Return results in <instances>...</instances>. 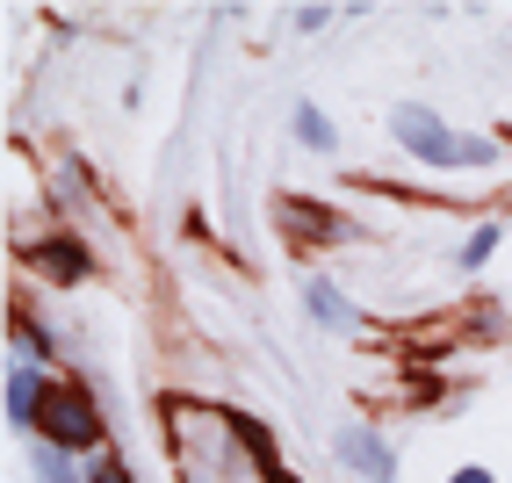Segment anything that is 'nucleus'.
Returning <instances> with one entry per match:
<instances>
[{"mask_svg": "<svg viewBox=\"0 0 512 483\" xmlns=\"http://www.w3.org/2000/svg\"><path fill=\"white\" fill-rule=\"evenodd\" d=\"M44 397H51V390H44L37 368H15V375H8V419H15V426H37V419H44Z\"/></svg>", "mask_w": 512, "mask_h": 483, "instance_id": "nucleus-4", "label": "nucleus"}, {"mask_svg": "<svg viewBox=\"0 0 512 483\" xmlns=\"http://www.w3.org/2000/svg\"><path fill=\"white\" fill-rule=\"evenodd\" d=\"M37 426H44L51 447H94V440H101V419H94V404H87L80 390H51Z\"/></svg>", "mask_w": 512, "mask_h": 483, "instance_id": "nucleus-1", "label": "nucleus"}, {"mask_svg": "<svg viewBox=\"0 0 512 483\" xmlns=\"http://www.w3.org/2000/svg\"><path fill=\"white\" fill-rule=\"evenodd\" d=\"M390 130H397V145H404V152H419V166H455V145H462V137L440 130L433 109H397Z\"/></svg>", "mask_w": 512, "mask_h": 483, "instance_id": "nucleus-2", "label": "nucleus"}, {"mask_svg": "<svg viewBox=\"0 0 512 483\" xmlns=\"http://www.w3.org/2000/svg\"><path fill=\"white\" fill-rule=\"evenodd\" d=\"M491 253H498V231H476V238H469V246H462V267H484Z\"/></svg>", "mask_w": 512, "mask_h": 483, "instance_id": "nucleus-10", "label": "nucleus"}, {"mask_svg": "<svg viewBox=\"0 0 512 483\" xmlns=\"http://www.w3.org/2000/svg\"><path fill=\"white\" fill-rule=\"evenodd\" d=\"M296 137H303L311 152H332V123H325L318 109H296Z\"/></svg>", "mask_w": 512, "mask_h": 483, "instance_id": "nucleus-7", "label": "nucleus"}, {"mask_svg": "<svg viewBox=\"0 0 512 483\" xmlns=\"http://www.w3.org/2000/svg\"><path fill=\"white\" fill-rule=\"evenodd\" d=\"M303 296H311V310H318V318H325V325H361V310H354L347 296H339L332 282H311V289H303Z\"/></svg>", "mask_w": 512, "mask_h": 483, "instance_id": "nucleus-5", "label": "nucleus"}, {"mask_svg": "<svg viewBox=\"0 0 512 483\" xmlns=\"http://www.w3.org/2000/svg\"><path fill=\"white\" fill-rule=\"evenodd\" d=\"M491 159H498L491 137H462V145H455V166H491Z\"/></svg>", "mask_w": 512, "mask_h": 483, "instance_id": "nucleus-8", "label": "nucleus"}, {"mask_svg": "<svg viewBox=\"0 0 512 483\" xmlns=\"http://www.w3.org/2000/svg\"><path fill=\"white\" fill-rule=\"evenodd\" d=\"M455 483H491V476H484V469H462V476H455Z\"/></svg>", "mask_w": 512, "mask_h": 483, "instance_id": "nucleus-12", "label": "nucleus"}, {"mask_svg": "<svg viewBox=\"0 0 512 483\" xmlns=\"http://www.w3.org/2000/svg\"><path fill=\"white\" fill-rule=\"evenodd\" d=\"M37 476H44V483H73V469H65V447H37Z\"/></svg>", "mask_w": 512, "mask_h": 483, "instance_id": "nucleus-9", "label": "nucleus"}, {"mask_svg": "<svg viewBox=\"0 0 512 483\" xmlns=\"http://www.w3.org/2000/svg\"><path fill=\"white\" fill-rule=\"evenodd\" d=\"M37 260H44V267H51V274H87V253H80V246H73V238H51V246H44V253H37Z\"/></svg>", "mask_w": 512, "mask_h": 483, "instance_id": "nucleus-6", "label": "nucleus"}, {"mask_svg": "<svg viewBox=\"0 0 512 483\" xmlns=\"http://www.w3.org/2000/svg\"><path fill=\"white\" fill-rule=\"evenodd\" d=\"M94 483H130V469H123V462H101V469H94Z\"/></svg>", "mask_w": 512, "mask_h": 483, "instance_id": "nucleus-11", "label": "nucleus"}, {"mask_svg": "<svg viewBox=\"0 0 512 483\" xmlns=\"http://www.w3.org/2000/svg\"><path fill=\"white\" fill-rule=\"evenodd\" d=\"M339 462H347L354 476H368V483H390V476H397L383 433H368V426H347V433H339Z\"/></svg>", "mask_w": 512, "mask_h": 483, "instance_id": "nucleus-3", "label": "nucleus"}]
</instances>
